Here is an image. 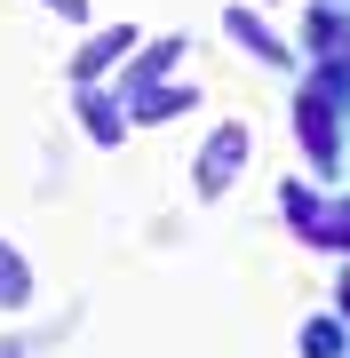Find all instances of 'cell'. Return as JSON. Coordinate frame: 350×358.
<instances>
[{
  "label": "cell",
  "instance_id": "obj_7",
  "mask_svg": "<svg viewBox=\"0 0 350 358\" xmlns=\"http://www.w3.org/2000/svg\"><path fill=\"white\" fill-rule=\"evenodd\" d=\"M24 303H32V263L0 239V310H24Z\"/></svg>",
  "mask_w": 350,
  "mask_h": 358
},
{
  "label": "cell",
  "instance_id": "obj_6",
  "mask_svg": "<svg viewBox=\"0 0 350 358\" xmlns=\"http://www.w3.org/2000/svg\"><path fill=\"white\" fill-rule=\"evenodd\" d=\"M80 120H88V136H96V143H119V136H128V112H119L104 88H80Z\"/></svg>",
  "mask_w": 350,
  "mask_h": 358
},
{
  "label": "cell",
  "instance_id": "obj_8",
  "mask_svg": "<svg viewBox=\"0 0 350 358\" xmlns=\"http://www.w3.org/2000/svg\"><path fill=\"white\" fill-rule=\"evenodd\" d=\"M136 96V120H175V112H191V88H159V80H152V88H128Z\"/></svg>",
  "mask_w": 350,
  "mask_h": 358
},
{
  "label": "cell",
  "instance_id": "obj_4",
  "mask_svg": "<svg viewBox=\"0 0 350 358\" xmlns=\"http://www.w3.org/2000/svg\"><path fill=\"white\" fill-rule=\"evenodd\" d=\"M295 136H302V152H311L319 167H335V112H326V88H311L295 103Z\"/></svg>",
  "mask_w": 350,
  "mask_h": 358
},
{
  "label": "cell",
  "instance_id": "obj_12",
  "mask_svg": "<svg viewBox=\"0 0 350 358\" xmlns=\"http://www.w3.org/2000/svg\"><path fill=\"white\" fill-rule=\"evenodd\" d=\"M0 358H24V343H16V334H0Z\"/></svg>",
  "mask_w": 350,
  "mask_h": 358
},
{
  "label": "cell",
  "instance_id": "obj_9",
  "mask_svg": "<svg viewBox=\"0 0 350 358\" xmlns=\"http://www.w3.org/2000/svg\"><path fill=\"white\" fill-rule=\"evenodd\" d=\"M175 56H183V40H152V48H143V56H136V64H128V72H119V88H152V80H159V72H168V64H175Z\"/></svg>",
  "mask_w": 350,
  "mask_h": 358
},
{
  "label": "cell",
  "instance_id": "obj_3",
  "mask_svg": "<svg viewBox=\"0 0 350 358\" xmlns=\"http://www.w3.org/2000/svg\"><path fill=\"white\" fill-rule=\"evenodd\" d=\"M136 40H143L136 24H112V32H88V48L72 56V80H80V88H96V80H104V72L119 64V56L136 48Z\"/></svg>",
  "mask_w": 350,
  "mask_h": 358
},
{
  "label": "cell",
  "instance_id": "obj_10",
  "mask_svg": "<svg viewBox=\"0 0 350 358\" xmlns=\"http://www.w3.org/2000/svg\"><path fill=\"white\" fill-rule=\"evenodd\" d=\"M302 358H342V327L335 319H311V327H302Z\"/></svg>",
  "mask_w": 350,
  "mask_h": 358
},
{
  "label": "cell",
  "instance_id": "obj_1",
  "mask_svg": "<svg viewBox=\"0 0 350 358\" xmlns=\"http://www.w3.org/2000/svg\"><path fill=\"white\" fill-rule=\"evenodd\" d=\"M239 167H247V128H239V120H223V128L207 136V152H199V167H191V192H199V199H223Z\"/></svg>",
  "mask_w": 350,
  "mask_h": 358
},
{
  "label": "cell",
  "instance_id": "obj_5",
  "mask_svg": "<svg viewBox=\"0 0 350 358\" xmlns=\"http://www.w3.org/2000/svg\"><path fill=\"white\" fill-rule=\"evenodd\" d=\"M223 32H231V40H239L247 56H263V64H286V40H279L271 24H263L255 8H231V16H223Z\"/></svg>",
  "mask_w": 350,
  "mask_h": 358
},
{
  "label": "cell",
  "instance_id": "obj_13",
  "mask_svg": "<svg viewBox=\"0 0 350 358\" xmlns=\"http://www.w3.org/2000/svg\"><path fill=\"white\" fill-rule=\"evenodd\" d=\"M342 319H350V279H342Z\"/></svg>",
  "mask_w": 350,
  "mask_h": 358
},
{
  "label": "cell",
  "instance_id": "obj_2",
  "mask_svg": "<svg viewBox=\"0 0 350 358\" xmlns=\"http://www.w3.org/2000/svg\"><path fill=\"white\" fill-rule=\"evenodd\" d=\"M286 223H295L302 239H319V247H350V199L342 207H319L302 183H286Z\"/></svg>",
  "mask_w": 350,
  "mask_h": 358
},
{
  "label": "cell",
  "instance_id": "obj_11",
  "mask_svg": "<svg viewBox=\"0 0 350 358\" xmlns=\"http://www.w3.org/2000/svg\"><path fill=\"white\" fill-rule=\"evenodd\" d=\"M56 16H64V24H88V0H48Z\"/></svg>",
  "mask_w": 350,
  "mask_h": 358
}]
</instances>
